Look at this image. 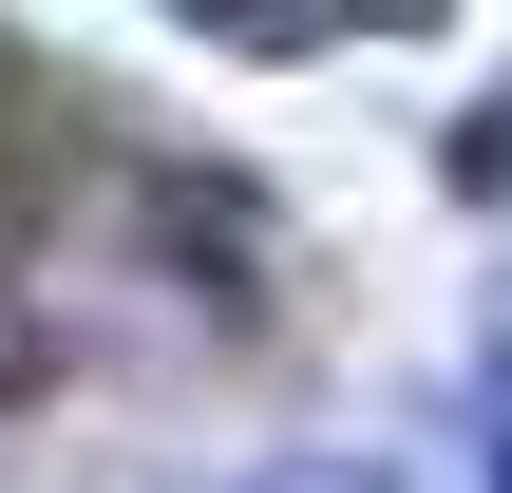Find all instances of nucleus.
<instances>
[{
  "mask_svg": "<svg viewBox=\"0 0 512 493\" xmlns=\"http://www.w3.org/2000/svg\"><path fill=\"white\" fill-rule=\"evenodd\" d=\"M285 493H380V475H285Z\"/></svg>",
  "mask_w": 512,
  "mask_h": 493,
  "instance_id": "f257e3e1",
  "label": "nucleus"
}]
</instances>
